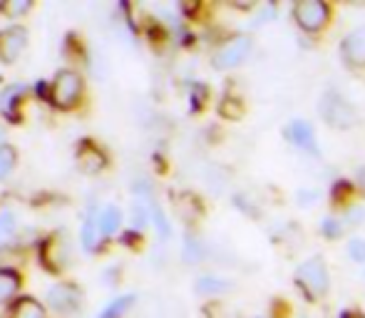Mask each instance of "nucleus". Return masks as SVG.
Segmentation results:
<instances>
[{
    "mask_svg": "<svg viewBox=\"0 0 365 318\" xmlns=\"http://www.w3.org/2000/svg\"><path fill=\"white\" fill-rule=\"evenodd\" d=\"M296 286L308 301H321L331 289V274L321 256H311L296 269Z\"/></svg>",
    "mask_w": 365,
    "mask_h": 318,
    "instance_id": "f257e3e1",
    "label": "nucleus"
},
{
    "mask_svg": "<svg viewBox=\"0 0 365 318\" xmlns=\"http://www.w3.org/2000/svg\"><path fill=\"white\" fill-rule=\"evenodd\" d=\"M318 115L333 130H353L361 122L358 110L336 90H326L318 100Z\"/></svg>",
    "mask_w": 365,
    "mask_h": 318,
    "instance_id": "f03ea898",
    "label": "nucleus"
},
{
    "mask_svg": "<svg viewBox=\"0 0 365 318\" xmlns=\"http://www.w3.org/2000/svg\"><path fill=\"white\" fill-rule=\"evenodd\" d=\"M82 97V78L75 70H60L50 87V102L58 110H73Z\"/></svg>",
    "mask_w": 365,
    "mask_h": 318,
    "instance_id": "7ed1b4c3",
    "label": "nucleus"
},
{
    "mask_svg": "<svg viewBox=\"0 0 365 318\" xmlns=\"http://www.w3.org/2000/svg\"><path fill=\"white\" fill-rule=\"evenodd\" d=\"M251 48H254V43H251L249 35H234V38L224 40V43H221L219 48L214 50L212 65L217 70H234V68H239V65L251 55Z\"/></svg>",
    "mask_w": 365,
    "mask_h": 318,
    "instance_id": "20e7f679",
    "label": "nucleus"
},
{
    "mask_svg": "<svg viewBox=\"0 0 365 318\" xmlns=\"http://www.w3.org/2000/svg\"><path fill=\"white\" fill-rule=\"evenodd\" d=\"M331 18V8L321 0H298L293 5V20L301 30L306 33H318L328 25Z\"/></svg>",
    "mask_w": 365,
    "mask_h": 318,
    "instance_id": "39448f33",
    "label": "nucleus"
},
{
    "mask_svg": "<svg viewBox=\"0 0 365 318\" xmlns=\"http://www.w3.org/2000/svg\"><path fill=\"white\" fill-rule=\"evenodd\" d=\"M28 48V30L23 25H10L0 30V63L13 65Z\"/></svg>",
    "mask_w": 365,
    "mask_h": 318,
    "instance_id": "423d86ee",
    "label": "nucleus"
},
{
    "mask_svg": "<svg viewBox=\"0 0 365 318\" xmlns=\"http://www.w3.org/2000/svg\"><path fill=\"white\" fill-rule=\"evenodd\" d=\"M40 261L48 271L53 274H60L65 266L70 264V254H68V241H65L60 234H53L40 244Z\"/></svg>",
    "mask_w": 365,
    "mask_h": 318,
    "instance_id": "0eeeda50",
    "label": "nucleus"
},
{
    "mask_svg": "<svg viewBox=\"0 0 365 318\" xmlns=\"http://www.w3.org/2000/svg\"><path fill=\"white\" fill-rule=\"evenodd\" d=\"M284 137L289 140V145L298 147V150L311 152V155H318L316 130H313L311 122H306V120H291L289 125L284 127Z\"/></svg>",
    "mask_w": 365,
    "mask_h": 318,
    "instance_id": "6e6552de",
    "label": "nucleus"
},
{
    "mask_svg": "<svg viewBox=\"0 0 365 318\" xmlns=\"http://www.w3.org/2000/svg\"><path fill=\"white\" fill-rule=\"evenodd\" d=\"M48 304L53 306L58 314H70L77 311L82 304V291L75 284H55L48 291Z\"/></svg>",
    "mask_w": 365,
    "mask_h": 318,
    "instance_id": "1a4fd4ad",
    "label": "nucleus"
},
{
    "mask_svg": "<svg viewBox=\"0 0 365 318\" xmlns=\"http://www.w3.org/2000/svg\"><path fill=\"white\" fill-rule=\"evenodd\" d=\"M341 58L348 68H365V28H356L343 38Z\"/></svg>",
    "mask_w": 365,
    "mask_h": 318,
    "instance_id": "9d476101",
    "label": "nucleus"
},
{
    "mask_svg": "<svg viewBox=\"0 0 365 318\" xmlns=\"http://www.w3.org/2000/svg\"><path fill=\"white\" fill-rule=\"evenodd\" d=\"M25 92L28 87L15 82V85H8L3 92H0V115L5 117L8 122H20L23 115H20V107H23Z\"/></svg>",
    "mask_w": 365,
    "mask_h": 318,
    "instance_id": "9b49d317",
    "label": "nucleus"
},
{
    "mask_svg": "<svg viewBox=\"0 0 365 318\" xmlns=\"http://www.w3.org/2000/svg\"><path fill=\"white\" fill-rule=\"evenodd\" d=\"M77 164H80L82 172L97 174L100 169H105L107 157H105V152H102L100 147L85 140V142H80V147H77Z\"/></svg>",
    "mask_w": 365,
    "mask_h": 318,
    "instance_id": "f8f14e48",
    "label": "nucleus"
},
{
    "mask_svg": "<svg viewBox=\"0 0 365 318\" xmlns=\"http://www.w3.org/2000/svg\"><path fill=\"white\" fill-rule=\"evenodd\" d=\"M20 289V274L13 269H0V304L15 299Z\"/></svg>",
    "mask_w": 365,
    "mask_h": 318,
    "instance_id": "ddd939ff",
    "label": "nucleus"
},
{
    "mask_svg": "<svg viewBox=\"0 0 365 318\" xmlns=\"http://www.w3.org/2000/svg\"><path fill=\"white\" fill-rule=\"evenodd\" d=\"M234 286H231V281L226 279H219V276H202V279L197 281V291L204 296H221L226 294V291H231Z\"/></svg>",
    "mask_w": 365,
    "mask_h": 318,
    "instance_id": "4468645a",
    "label": "nucleus"
},
{
    "mask_svg": "<svg viewBox=\"0 0 365 318\" xmlns=\"http://www.w3.org/2000/svg\"><path fill=\"white\" fill-rule=\"evenodd\" d=\"M10 318H45V309L35 299H30V296H23V299L15 301Z\"/></svg>",
    "mask_w": 365,
    "mask_h": 318,
    "instance_id": "2eb2a0df",
    "label": "nucleus"
},
{
    "mask_svg": "<svg viewBox=\"0 0 365 318\" xmlns=\"http://www.w3.org/2000/svg\"><path fill=\"white\" fill-rule=\"evenodd\" d=\"M102 227H100V217H90L85 222V229H82V246L87 251H95L97 246L102 244Z\"/></svg>",
    "mask_w": 365,
    "mask_h": 318,
    "instance_id": "dca6fc26",
    "label": "nucleus"
},
{
    "mask_svg": "<svg viewBox=\"0 0 365 318\" xmlns=\"http://www.w3.org/2000/svg\"><path fill=\"white\" fill-rule=\"evenodd\" d=\"M120 224H122V212L117 207H105L102 209V214H100V227H102V234L105 237H112V234L120 229Z\"/></svg>",
    "mask_w": 365,
    "mask_h": 318,
    "instance_id": "f3484780",
    "label": "nucleus"
},
{
    "mask_svg": "<svg viewBox=\"0 0 365 318\" xmlns=\"http://www.w3.org/2000/svg\"><path fill=\"white\" fill-rule=\"evenodd\" d=\"M132 304H135V296H120V299H115L102 311L100 318H120L122 314H127V311L132 309Z\"/></svg>",
    "mask_w": 365,
    "mask_h": 318,
    "instance_id": "a211bd4d",
    "label": "nucleus"
},
{
    "mask_svg": "<svg viewBox=\"0 0 365 318\" xmlns=\"http://www.w3.org/2000/svg\"><path fill=\"white\" fill-rule=\"evenodd\" d=\"M318 229H321V234H323L326 239L336 241V239H341V237H343V232H346V224H343L338 217H326L321 224H318Z\"/></svg>",
    "mask_w": 365,
    "mask_h": 318,
    "instance_id": "6ab92c4d",
    "label": "nucleus"
},
{
    "mask_svg": "<svg viewBox=\"0 0 365 318\" xmlns=\"http://www.w3.org/2000/svg\"><path fill=\"white\" fill-rule=\"evenodd\" d=\"M341 222L346 224V229L361 227V224H365V207L363 204H351V207H346L341 214Z\"/></svg>",
    "mask_w": 365,
    "mask_h": 318,
    "instance_id": "aec40b11",
    "label": "nucleus"
},
{
    "mask_svg": "<svg viewBox=\"0 0 365 318\" xmlns=\"http://www.w3.org/2000/svg\"><path fill=\"white\" fill-rule=\"evenodd\" d=\"M15 159H18V152L10 145H0V179H5L15 167Z\"/></svg>",
    "mask_w": 365,
    "mask_h": 318,
    "instance_id": "412c9836",
    "label": "nucleus"
},
{
    "mask_svg": "<svg viewBox=\"0 0 365 318\" xmlns=\"http://www.w3.org/2000/svg\"><path fill=\"white\" fill-rule=\"evenodd\" d=\"M30 8H33L30 0H8V3L0 5V13H5L8 18H20V15H25Z\"/></svg>",
    "mask_w": 365,
    "mask_h": 318,
    "instance_id": "4be33fe9",
    "label": "nucleus"
},
{
    "mask_svg": "<svg viewBox=\"0 0 365 318\" xmlns=\"http://www.w3.org/2000/svg\"><path fill=\"white\" fill-rule=\"evenodd\" d=\"M348 256H351L353 264H365V239L353 237L348 241Z\"/></svg>",
    "mask_w": 365,
    "mask_h": 318,
    "instance_id": "5701e85b",
    "label": "nucleus"
},
{
    "mask_svg": "<svg viewBox=\"0 0 365 318\" xmlns=\"http://www.w3.org/2000/svg\"><path fill=\"white\" fill-rule=\"evenodd\" d=\"M15 232V217L13 212H0V246L5 244Z\"/></svg>",
    "mask_w": 365,
    "mask_h": 318,
    "instance_id": "b1692460",
    "label": "nucleus"
},
{
    "mask_svg": "<svg viewBox=\"0 0 365 318\" xmlns=\"http://www.w3.org/2000/svg\"><path fill=\"white\" fill-rule=\"evenodd\" d=\"M318 202V192L316 189H301V192L296 194V204L298 207H313V204Z\"/></svg>",
    "mask_w": 365,
    "mask_h": 318,
    "instance_id": "393cba45",
    "label": "nucleus"
},
{
    "mask_svg": "<svg viewBox=\"0 0 365 318\" xmlns=\"http://www.w3.org/2000/svg\"><path fill=\"white\" fill-rule=\"evenodd\" d=\"M341 318H365V314H356V311H346V314H341Z\"/></svg>",
    "mask_w": 365,
    "mask_h": 318,
    "instance_id": "a878e982",
    "label": "nucleus"
}]
</instances>
